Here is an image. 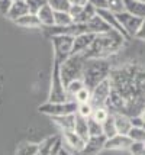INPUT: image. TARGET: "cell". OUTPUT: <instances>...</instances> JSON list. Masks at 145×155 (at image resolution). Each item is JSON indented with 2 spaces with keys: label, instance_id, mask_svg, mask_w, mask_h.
<instances>
[{
  "label": "cell",
  "instance_id": "cell-1",
  "mask_svg": "<svg viewBox=\"0 0 145 155\" xmlns=\"http://www.w3.org/2000/svg\"><path fill=\"white\" fill-rule=\"evenodd\" d=\"M109 80L112 86L109 112L139 115L145 109V64L132 61L113 67Z\"/></svg>",
  "mask_w": 145,
  "mask_h": 155
},
{
  "label": "cell",
  "instance_id": "cell-2",
  "mask_svg": "<svg viewBox=\"0 0 145 155\" xmlns=\"http://www.w3.org/2000/svg\"><path fill=\"white\" fill-rule=\"evenodd\" d=\"M126 39L120 32L110 29L103 34H97L89 49L84 52L86 58H109L117 54L126 44Z\"/></svg>",
  "mask_w": 145,
  "mask_h": 155
},
{
  "label": "cell",
  "instance_id": "cell-3",
  "mask_svg": "<svg viewBox=\"0 0 145 155\" xmlns=\"http://www.w3.org/2000/svg\"><path fill=\"white\" fill-rule=\"evenodd\" d=\"M113 65L109 58H87L83 70V81L86 87L93 90L99 83L109 78Z\"/></svg>",
  "mask_w": 145,
  "mask_h": 155
},
{
  "label": "cell",
  "instance_id": "cell-4",
  "mask_svg": "<svg viewBox=\"0 0 145 155\" xmlns=\"http://www.w3.org/2000/svg\"><path fill=\"white\" fill-rule=\"evenodd\" d=\"M86 57L84 54H71L67 60L60 65V74H61L64 86L68 84L70 81L83 78V70L86 64Z\"/></svg>",
  "mask_w": 145,
  "mask_h": 155
},
{
  "label": "cell",
  "instance_id": "cell-5",
  "mask_svg": "<svg viewBox=\"0 0 145 155\" xmlns=\"http://www.w3.org/2000/svg\"><path fill=\"white\" fill-rule=\"evenodd\" d=\"M73 39L74 38L70 35H57V36L49 38L51 44H52V49H54L52 62L61 65L73 54Z\"/></svg>",
  "mask_w": 145,
  "mask_h": 155
},
{
  "label": "cell",
  "instance_id": "cell-6",
  "mask_svg": "<svg viewBox=\"0 0 145 155\" xmlns=\"http://www.w3.org/2000/svg\"><path fill=\"white\" fill-rule=\"evenodd\" d=\"M67 100H68V96H67V90H65V86L62 83L61 74H60V65L52 62L48 101H51V103H61V101H67Z\"/></svg>",
  "mask_w": 145,
  "mask_h": 155
},
{
  "label": "cell",
  "instance_id": "cell-7",
  "mask_svg": "<svg viewBox=\"0 0 145 155\" xmlns=\"http://www.w3.org/2000/svg\"><path fill=\"white\" fill-rule=\"evenodd\" d=\"M77 107H78V103L73 100H67V101H61V103H51L47 101L41 104L38 110L42 115H47L49 117H54V116H64V115H74L77 113Z\"/></svg>",
  "mask_w": 145,
  "mask_h": 155
},
{
  "label": "cell",
  "instance_id": "cell-8",
  "mask_svg": "<svg viewBox=\"0 0 145 155\" xmlns=\"http://www.w3.org/2000/svg\"><path fill=\"white\" fill-rule=\"evenodd\" d=\"M110 80L106 78L102 83H99L96 87L91 90V96H90V104L93 106V109L96 107H107V103L110 100Z\"/></svg>",
  "mask_w": 145,
  "mask_h": 155
},
{
  "label": "cell",
  "instance_id": "cell-9",
  "mask_svg": "<svg viewBox=\"0 0 145 155\" xmlns=\"http://www.w3.org/2000/svg\"><path fill=\"white\" fill-rule=\"evenodd\" d=\"M115 15H116L119 23H120L122 28L125 29L126 35L129 36V39L135 38V35H137V32L139 31V28H141V25H142L144 19H141V18H138V16H133L132 13L126 12V10L117 12V13H115Z\"/></svg>",
  "mask_w": 145,
  "mask_h": 155
},
{
  "label": "cell",
  "instance_id": "cell-10",
  "mask_svg": "<svg viewBox=\"0 0 145 155\" xmlns=\"http://www.w3.org/2000/svg\"><path fill=\"white\" fill-rule=\"evenodd\" d=\"M60 135H61V138H62V145H64L65 148L77 155L80 154V151L83 149L84 143H86V141H84L81 136L77 135L74 130H64Z\"/></svg>",
  "mask_w": 145,
  "mask_h": 155
},
{
  "label": "cell",
  "instance_id": "cell-11",
  "mask_svg": "<svg viewBox=\"0 0 145 155\" xmlns=\"http://www.w3.org/2000/svg\"><path fill=\"white\" fill-rule=\"evenodd\" d=\"M62 148V138L61 135L49 136L39 143L38 155H58Z\"/></svg>",
  "mask_w": 145,
  "mask_h": 155
},
{
  "label": "cell",
  "instance_id": "cell-12",
  "mask_svg": "<svg viewBox=\"0 0 145 155\" xmlns=\"http://www.w3.org/2000/svg\"><path fill=\"white\" fill-rule=\"evenodd\" d=\"M104 142H106L104 135L90 136L78 155H99L104 149Z\"/></svg>",
  "mask_w": 145,
  "mask_h": 155
},
{
  "label": "cell",
  "instance_id": "cell-13",
  "mask_svg": "<svg viewBox=\"0 0 145 155\" xmlns=\"http://www.w3.org/2000/svg\"><path fill=\"white\" fill-rule=\"evenodd\" d=\"M132 143V139L128 135H120V134H116V135L110 136V138H106V142H104V149H129Z\"/></svg>",
  "mask_w": 145,
  "mask_h": 155
},
{
  "label": "cell",
  "instance_id": "cell-14",
  "mask_svg": "<svg viewBox=\"0 0 145 155\" xmlns=\"http://www.w3.org/2000/svg\"><path fill=\"white\" fill-rule=\"evenodd\" d=\"M94 36H96L94 34H89V32L74 36V39H73V54H84L91 45Z\"/></svg>",
  "mask_w": 145,
  "mask_h": 155
},
{
  "label": "cell",
  "instance_id": "cell-15",
  "mask_svg": "<svg viewBox=\"0 0 145 155\" xmlns=\"http://www.w3.org/2000/svg\"><path fill=\"white\" fill-rule=\"evenodd\" d=\"M29 13V7H28V3H26V0H13V3H12V6L9 9V12H7V19L15 22V20H18L19 18L22 16H25V15Z\"/></svg>",
  "mask_w": 145,
  "mask_h": 155
},
{
  "label": "cell",
  "instance_id": "cell-16",
  "mask_svg": "<svg viewBox=\"0 0 145 155\" xmlns=\"http://www.w3.org/2000/svg\"><path fill=\"white\" fill-rule=\"evenodd\" d=\"M87 28H89L90 34H94V35L103 34V32H107V31L112 29V28L107 25V22H106L99 13H97L96 16H93V18L87 22Z\"/></svg>",
  "mask_w": 145,
  "mask_h": 155
},
{
  "label": "cell",
  "instance_id": "cell-17",
  "mask_svg": "<svg viewBox=\"0 0 145 155\" xmlns=\"http://www.w3.org/2000/svg\"><path fill=\"white\" fill-rule=\"evenodd\" d=\"M113 116H115V125H116L117 134H120V135H128V132H129L132 128L131 116L125 115V113H119V112H115Z\"/></svg>",
  "mask_w": 145,
  "mask_h": 155
},
{
  "label": "cell",
  "instance_id": "cell-18",
  "mask_svg": "<svg viewBox=\"0 0 145 155\" xmlns=\"http://www.w3.org/2000/svg\"><path fill=\"white\" fill-rule=\"evenodd\" d=\"M124 7L133 16L145 19V2L142 0H124Z\"/></svg>",
  "mask_w": 145,
  "mask_h": 155
},
{
  "label": "cell",
  "instance_id": "cell-19",
  "mask_svg": "<svg viewBox=\"0 0 145 155\" xmlns=\"http://www.w3.org/2000/svg\"><path fill=\"white\" fill-rule=\"evenodd\" d=\"M15 23H16L18 26L25 28V29H41L42 28L41 22H39L38 16H36L35 13L25 15V16L19 18L18 20H15Z\"/></svg>",
  "mask_w": 145,
  "mask_h": 155
},
{
  "label": "cell",
  "instance_id": "cell-20",
  "mask_svg": "<svg viewBox=\"0 0 145 155\" xmlns=\"http://www.w3.org/2000/svg\"><path fill=\"white\" fill-rule=\"evenodd\" d=\"M52 122L60 128L61 132L64 130H74V120H76V113L74 115H64V116H54L51 117Z\"/></svg>",
  "mask_w": 145,
  "mask_h": 155
},
{
  "label": "cell",
  "instance_id": "cell-21",
  "mask_svg": "<svg viewBox=\"0 0 145 155\" xmlns=\"http://www.w3.org/2000/svg\"><path fill=\"white\" fill-rule=\"evenodd\" d=\"M54 15H55L54 9L47 3V5H44L41 7V10L36 13V16H38V19L41 22L42 28H44V26H52L54 25Z\"/></svg>",
  "mask_w": 145,
  "mask_h": 155
},
{
  "label": "cell",
  "instance_id": "cell-22",
  "mask_svg": "<svg viewBox=\"0 0 145 155\" xmlns=\"http://www.w3.org/2000/svg\"><path fill=\"white\" fill-rule=\"evenodd\" d=\"M74 132L77 135H80L84 141H87L90 138L89 135V126H87V117L77 115L76 113V120H74Z\"/></svg>",
  "mask_w": 145,
  "mask_h": 155
},
{
  "label": "cell",
  "instance_id": "cell-23",
  "mask_svg": "<svg viewBox=\"0 0 145 155\" xmlns=\"http://www.w3.org/2000/svg\"><path fill=\"white\" fill-rule=\"evenodd\" d=\"M97 15V9L96 7H93L90 3H86L83 7H81V12H80V15L77 16L76 19H74V22H77V23H87L93 16H96Z\"/></svg>",
  "mask_w": 145,
  "mask_h": 155
},
{
  "label": "cell",
  "instance_id": "cell-24",
  "mask_svg": "<svg viewBox=\"0 0 145 155\" xmlns=\"http://www.w3.org/2000/svg\"><path fill=\"white\" fill-rule=\"evenodd\" d=\"M39 143L35 142H21L16 149V155H38Z\"/></svg>",
  "mask_w": 145,
  "mask_h": 155
},
{
  "label": "cell",
  "instance_id": "cell-25",
  "mask_svg": "<svg viewBox=\"0 0 145 155\" xmlns=\"http://www.w3.org/2000/svg\"><path fill=\"white\" fill-rule=\"evenodd\" d=\"M83 87H86V84H84L83 78H77V80H73V81H70L68 84H65V90H67L68 100H73V101H74V97H76V94Z\"/></svg>",
  "mask_w": 145,
  "mask_h": 155
},
{
  "label": "cell",
  "instance_id": "cell-26",
  "mask_svg": "<svg viewBox=\"0 0 145 155\" xmlns=\"http://www.w3.org/2000/svg\"><path fill=\"white\" fill-rule=\"evenodd\" d=\"M102 126H103V135L106 138H110V136L116 135L117 130H116V125H115V116H113V113H110L102 122Z\"/></svg>",
  "mask_w": 145,
  "mask_h": 155
},
{
  "label": "cell",
  "instance_id": "cell-27",
  "mask_svg": "<svg viewBox=\"0 0 145 155\" xmlns=\"http://www.w3.org/2000/svg\"><path fill=\"white\" fill-rule=\"evenodd\" d=\"M74 22L73 16L70 15V12H55L54 15V25L58 26H68Z\"/></svg>",
  "mask_w": 145,
  "mask_h": 155
},
{
  "label": "cell",
  "instance_id": "cell-28",
  "mask_svg": "<svg viewBox=\"0 0 145 155\" xmlns=\"http://www.w3.org/2000/svg\"><path fill=\"white\" fill-rule=\"evenodd\" d=\"M87 126H89V135L90 136L103 135V126H102V122L96 120V119H93V117H87Z\"/></svg>",
  "mask_w": 145,
  "mask_h": 155
},
{
  "label": "cell",
  "instance_id": "cell-29",
  "mask_svg": "<svg viewBox=\"0 0 145 155\" xmlns=\"http://www.w3.org/2000/svg\"><path fill=\"white\" fill-rule=\"evenodd\" d=\"M128 136L132 139V142H145V129L142 126H132L128 132Z\"/></svg>",
  "mask_w": 145,
  "mask_h": 155
},
{
  "label": "cell",
  "instance_id": "cell-30",
  "mask_svg": "<svg viewBox=\"0 0 145 155\" xmlns=\"http://www.w3.org/2000/svg\"><path fill=\"white\" fill-rule=\"evenodd\" d=\"M48 5L54 9V12H68L71 7L70 0H48Z\"/></svg>",
  "mask_w": 145,
  "mask_h": 155
},
{
  "label": "cell",
  "instance_id": "cell-31",
  "mask_svg": "<svg viewBox=\"0 0 145 155\" xmlns=\"http://www.w3.org/2000/svg\"><path fill=\"white\" fill-rule=\"evenodd\" d=\"M109 115H110V112H109L107 107H96L93 109V113H91L90 117H93V119H96L99 122H103Z\"/></svg>",
  "mask_w": 145,
  "mask_h": 155
},
{
  "label": "cell",
  "instance_id": "cell-32",
  "mask_svg": "<svg viewBox=\"0 0 145 155\" xmlns=\"http://www.w3.org/2000/svg\"><path fill=\"white\" fill-rule=\"evenodd\" d=\"M90 96H91V90L87 87H83L74 97V101L77 103H89L90 101Z\"/></svg>",
  "mask_w": 145,
  "mask_h": 155
},
{
  "label": "cell",
  "instance_id": "cell-33",
  "mask_svg": "<svg viewBox=\"0 0 145 155\" xmlns=\"http://www.w3.org/2000/svg\"><path fill=\"white\" fill-rule=\"evenodd\" d=\"M28 3V7H29V13H38L41 10V7L44 5L48 3V0H26Z\"/></svg>",
  "mask_w": 145,
  "mask_h": 155
},
{
  "label": "cell",
  "instance_id": "cell-34",
  "mask_svg": "<svg viewBox=\"0 0 145 155\" xmlns=\"http://www.w3.org/2000/svg\"><path fill=\"white\" fill-rule=\"evenodd\" d=\"M91 113H93V106L90 103H78L77 115L83 116V117H90Z\"/></svg>",
  "mask_w": 145,
  "mask_h": 155
},
{
  "label": "cell",
  "instance_id": "cell-35",
  "mask_svg": "<svg viewBox=\"0 0 145 155\" xmlns=\"http://www.w3.org/2000/svg\"><path fill=\"white\" fill-rule=\"evenodd\" d=\"M128 151L131 155H145V142H132Z\"/></svg>",
  "mask_w": 145,
  "mask_h": 155
},
{
  "label": "cell",
  "instance_id": "cell-36",
  "mask_svg": "<svg viewBox=\"0 0 145 155\" xmlns=\"http://www.w3.org/2000/svg\"><path fill=\"white\" fill-rule=\"evenodd\" d=\"M107 3H109V9H110L112 12H115V13L125 10L124 0H107Z\"/></svg>",
  "mask_w": 145,
  "mask_h": 155
},
{
  "label": "cell",
  "instance_id": "cell-37",
  "mask_svg": "<svg viewBox=\"0 0 145 155\" xmlns=\"http://www.w3.org/2000/svg\"><path fill=\"white\" fill-rule=\"evenodd\" d=\"M12 3H13V0H0V15L2 16H7V12H9V9L12 6Z\"/></svg>",
  "mask_w": 145,
  "mask_h": 155
},
{
  "label": "cell",
  "instance_id": "cell-38",
  "mask_svg": "<svg viewBox=\"0 0 145 155\" xmlns=\"http://www.w3.org/2000/svg\"><path fill=\"white\" fill-rule=\"evenodd\" d=\"M87 3H90L93 7H96L97 10H100V9H109L107 0H87Z\"/></svg>",
  "mask_w": 145,
  "mask_h": 155
},
{
  "label": "cell",
  "instance_id": "cell-39",
  "mask_svg": "<svg viewBox=\"0 0 145 155\" xmlns=\"http://www.w3.org/2000/svg\"><path fill=\"white\" fill-rule=\"evenodd\" d=\"M131 122H132V126H144V119L141 117L139 115L131 116Z\"/></svg>",
  "mask_w": 145,
  "mask_h": 155
},
{
  "label": "cell",
  "instance_id": "cell-40",
  "mask_svg": "<svg viewBox=\"0 0 145 155\" xmlns=\"http://www.w3.org/2000/svg\"><path fill=\"white\" fill-rule=\"evenodd\" d=\"M135 39L144 41V42H145V19H144V22H142L141 28H139V31L137 32V35H135Z\"/></svg>",
  "mask_w": 145,
  "mask_h": 155
},
{
  "label": "cell",
  "instance_id": "cell-41",
  "mask_svg": "<svg viewBox=\"0 0 145 155\" xmlns=\"http://www.w3.org/2000/svg\"><path fill=\"white\" fill-rule=\"evenodd\" d=\"M71 5H86L87 0H70Z\"/></svg>",
  "mask_w": 145,
  "mask_h": 155
},
{
  "label": "cell",
  "instance_id": "cell-42",
  "mask_svg": "<svg viewBox=\"0 0 145 155\" xmlns=\"http://www.w3.org/2000/svg\"><path fill=\"white\" fill-rule=\"evenodd\" d=\"M139 116H141V117L144 119V122H145V109L142 110V112H141V113H139Z\"/></svg>",
  "mask_w": 145,
  "mask_h": 155
},
{
  "label": "cell",
  "instance_id": "cell-43",
  "mask_svg": "<svg viewBox=\"0 0 145 155\" xmlns=\"http://www.w3.org/2000/svg\"><path fill=\"white\" fill-rule=\"evenodd\" d=\"M142 128H144V129H145V123H144V126H142Z\"/></svg>",
  "mask_w": 145,
  "mask_h": 155
},
{
  "label": "cell",
  "instance_id": "cell-44",
  "mask_svg": "<svg viewBox=\"0 0 145 155\" xmlns=\"http://www.w3.org/2000/svg\"><path fill=\"white\" fill-rule=\"evenodd\" d=\"M142 2H145V0H142Z\"/></svg>",
  "mask_w": 145,
  "mask_h": 155
}]
</instances>
